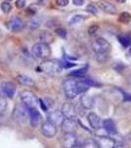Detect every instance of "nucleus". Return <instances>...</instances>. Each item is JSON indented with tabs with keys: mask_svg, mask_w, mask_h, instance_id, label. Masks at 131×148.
I'll use <instances>...</instances> for the list:
<instances>
[{
	"mask_svg": "<svg viewBox=\"0 0 131 148\" xmlns=\"http://www.w3.org/2000/svg\"><path fill=\"white\" fill-rule=\"evenodd\" d=\"M14 121H16L19 125H27L30 121V116H29V109L25 105H17L15 107L12 114Z\"/></svg>",
	"mask_w": 131,
	"mask_h": 148,
	"instance_id": "1",
	"label": "nucleus"
},
{
	"mask_svg": "<svg viewBox=\"0 0 131 148\" xmlns=\"http://www.w3.org/2000/svg\"><path fill=\"white\" fill-rule=\"evenodd\" d=\"M32 54L37 59H46L51 56V49L48 45L38 42L32 47Z\"/></svg>",
	"mask_w": 131,
	"mask_h": 148,
	"instance_id": "2",
	"label": "nucleus"
},
{
	"mask_svg": "<svg viewBox=\"0 0 131 148\" xmlns=\"http://www.w3.org/2000/svg\"><path fill=\"white\" fill-rule=\"evenodd\" d=\"M63 90L65 93V96L68 99H74L80 95L79 88H78L77 79H67L63 83Z\"/></svg>",
	"mask_w": 131,
	"mask_h": 148,
	"instance_id": "3",
	"label": "nucleus"
},
{
	"mask_svg": "<svg viewBox=\"0 0 131 148\" xmlns=\"http://www.w3.org/2000/svg\"><path fill=\"white\" fill-rule=\"evenodd\" d=\"M42 69L47 74H59L61 73L63 67L60 61L57 60H44L42 63Z\"/></svg>",
	"mask_w": 131,
	"mask_h": 148,
	"instance_id": "4",
	"label": "nucleus"
},
{
	"mask_svg": "<svg viewBox=\"0 0 131 148\" xmlns=\"http://www.w3.org/2000/svg\"><path fill=\"white\" fill-rule=\"evenodd\" d=\"M21 100L28 109L37 108L39 105V99L35 96L34 93L28 91V90H25L21 93Z\"/></svg>",
	"mask_w": 131,
	"mask_h": 148,
	"instance_id": "5",
	"label": "nucleus"
},
{
	"mask_svg": "<svg viewBox=\"0 0 131 148\" xmlns=\"http://www.w3.org/2000/svg\"><path fill=\"white\" fill-rule=\"evenodd\" d=\"M92 49L95 51V53H97V52H109V51L111 49V46L104 38H98L92 42Z\"/></svg>",
	"mask_w": 131,
	"mask_h": 148,
	"instance_id": "6",
	"label": "nucleus"
},
{
	"mask_svg": "<svg viewBox=\"0 0 131 148\" xmlns=\"http://www.w3.org/2000/svg\"><path fill=\"white\" fill-rule=\"evenodd\" d=\"M40 132H42V134L44 135V137L52 138L55 136L57 133V126L55 125H53L52 123H50V121H46L42 123Z\"/></svg>",
	"mask_w": 131,
	"mask_h": 148,
	"instance_id": "7",
	"label": "nucleus"
},
{
	"mask_svg": "<svg viewBox=\"0 0 131 148\" xmlns=\"http://www.w3.org/2000/svg\"><path fill=\"white\" fill-rule=\"evenodd\" d=\"M61 112L64 114L65 119L77 120V112H76V108L72 103H69V102L64 103L62 107H61Z\"/></svg>",
	"mask_w": 131,
	"mask_h": 148,
	"instance_id": "8",
	"label": "nucleus"
},
{
	"mask_svg": "<svg viewBox=\"0 0 131 148\" xmlns=\"http://www.w3.org/2000/svg\"><path fill=\"white\" fill-rule=\"evenodd\" d=\"M29 116H30V125L32 127H38L42 125V116H40L38 108L29 109Z\"/></svg>",
	"mask_w": 131,
	"mask_h": 148,
	"instance_id": "9",
	"label": "nucleus"
},
{
	"mask_svg": "<svg viewBox=\"0 0 131 148\" xmlns=\"http://www.w3.org/2000/svg\"><path fill=\"white\" fill-rule=\"evenodd\" d=\"M64 120H65V116H64V114H62V112L59 111V110L52 111L47 114V121H50V123L55 125L56 126H60L62 125Z\"/></svg>",
	"mask_w": 131,
	"mask_h": 148,
	"instance_id": "10",
	"label": "nucleus"
},
{
	"mask_svg": "<svg viewBox=\"0 0 131 148\" xmlns=\"http://www.w3.org/2000/svg\"><path fill=\"white\" fill-rule=\"evenodd\" d=\"M60 126L64 133H75L76 128H77V120L65 119Z\"/></svg>",
	"mask_w": 131,
	"mask_h": 148,
	"instance_id": "11",
	"label": "nucleus"
},
{
	"mask_svg": "<svg viewBox=\"0 0 131 148\" xmlns=\"http://www.w3.org/2000/svg\"><path fill=\"white\" fill-rule=\"evenodd\" d=\"M61 144L64 148H72L77 144V137L75 133H64L61 137Z\"/></svg>",
	"mask_w": 131,
	"mask_h": 148,
	"instance_id": "12",
	"label": "nucleus"
},
{
	"mask_svg": "<svg viewBox=\"0 0 131 148\" xmlns=\"http://www.w3.org/2000/svg\"><path fill=\"white\" fill-rule=\"evenodd\" d=\"M1 89L3 94L5 95L7 98L9 99H12L14 96H15L16 93V86L13 84L12 82H5L3 83L1 86Z\"/></svg>",
	"mask_w": 131,
	"mask_h": 148,
	"instance_id": "13",
	"label": "nucleus"
},
{
	"mask_svg": "<svg viewBox=\"0 0 131 148\" xmlns=\"http://www.w3.org/2000/svg\"><path fill=\"white\" fill-rule=\"evenodd\" d=\"M8 28L12 32H19L24 28L23 20L19 17H13L8 23Z\"/></svg>",
	"mask_w": 131,
	"mask_h": 148,
	"instance_id": "14",
	"label": "nucleus"
},
{
	"mask_svg": "<svg viewBox=\"0 0 131 148\" xmlns=\"http://www.w3.org/2000/svg\"><path fill=\"white\" fill-rule=\"evenodd\" d=\"M100 148H114L115 146V140L108 136H100L97 140Z\"/></svg>",
	"mask_w": 131,
	"mask_h": 148,
	"instance_id": "15",
	"label": "nucleus"
},
{
	"mask_svg": "<svg viewBox=\"0 0 131 148\" xmlns=\"http://www.w3.org/2000/svg\"><path fill=\"white\" fill-rule=\"evenodd\" d=\"M88 121H89V125L91 126V128L93 130H98L100 128V125H101V118L96 114L91 112L87 116Z\"/></svg>",
	"mask_w": 131,
	"mask_h": 148,
	"instance_id": "16",
	"label": "nucleus"
},
{
	"mask_svg": "<svg viewBox=\"0 0 131 148\" xmlns=\"http://www.w3.org/2000/svg\"><path fill=\"white\" fill-rule=\"evenodd\" d=\"M103 127L108 134L114 135L117 132V131H116L115 123H114V121L111 120V119H106V120H104L103 121Z\"/></svg>",
	"mask_w": 131,
	"mask_h": 148,
	"instance_id": "17",
	"label": "nucleus"
},
{
	"mask_svg": "<svg viewBox=\"0 0 131 148\" xmlns=\"http://www.w3.org/2000/svg\"><path fill=\"white\" fill-rule=\"evenodd\" d=\"M80 102L82 107L86 110H92L95 107V99L89 95H83L80 98Z\"/></svg>",
	"mask_w": 131,
	"mask_h": 148,
	"instance_id": "18",
	"label": "nucleus"
},
{
	"mask_svg": "<svg viewBox=\"0 0 131 148\" xmlns=\"http://www.w3.org/2000/svg\"><path fill=\"white\" fill-rule=\"evenodd\" d=\"M99 7L102 9L104 12L108 14H115L116 13V8L113 4L109 3L106 1H100L99 2Z\"/></svg>",
	"mask_w": 131,
	"mask_h": 148,
	"instance_id": "19",
	"label": "nucleus"
},
{
	"mask_svg": "<svg viewBox=\"0 0 131 148\" xmlns=\"http://www.w3.org/2000/svg\"><path fill=\"white\" fill-rule=\"evenodd\" d=\"M17 80L19 81L20 84H22L24 86H27V87H34L35 86L34 80L27 75H18Z\"/></svg>",
	"mask_w": 131,
	"mask_h": 148,
	"instance_id": "20",
	"label": "nucleus"
},
{
	"mask_svg": "<svg viewBox=\"0 0 131 148\" xmlns=\"http://www.w3.org/2000/svg\"><path fill=\"white\" fill-rule=\"evenodd\" d=\"M40 42H42V44L49 45V44H51V42H53L54 38H53V36H52L51 33L42 32L40 34Z\"/></svg>",
	"mask_w": 131,
	"mask_h": 148,
	"instance_id": "21",
	"label": "nucleus"
},
{
	"mask_svg": "<svg viewBox=\"0 0 131 148\" xmlns=\"http://www.w3.org/2000/svg\"><path fill=\"white\" fill-rule=\"evenodd\" d=\"M119 42L123 46V47H128L131 45V37L128 35H119L117 37Z\"/></svg>",
	"mask_w": 131,
	"mask_h": 148,
	"instance_id": "22",
	"label": "nucleus"
},
{
	"mask_svg": "<svg viewBox=\"0 0 131 148\" xmlns=\"http://www.w3.org/2000/svg\"><path fill=\"white\" fill-rule=\"evenodd\" d=\"M96 60L99 63H104L108 60L109 56H108V52H97L96 56H95Z\"/></svg>",
	"mask_w": 131,
	"mask_h": 148,
	"instance_id": "23",
	"label": "nucleus"
},
{
	"mask_svg": "<svg viewBox=\"0 0 131 148\" xmlns=\"http://www.w3.org/2000/svg\"><path fill=\"white\" fill-rule=\"evenodd\" d=\"M87 73V68H80V69H76L73 70L69 73L70 77H74V78H82L85 74Z\"/></svg>",
	"mask_w": 131,
	"mask_h": 148,
	"instance_id": "24",
	"label": "nucleus"
},
{
	"mask_svg": "<svg viewBox=\"0 0 131 148\" xmlns=\"http://www.w3.org/2000/svg\"><path fill=\"white\" fill-rule=\"evenodd\" d=\"M84 20H86V17L83 15H75L73 16L72 19L69 21V25L70 26H74V25H78V24H81Z\"/></svg>",
	"mask_w": 131,
	"mask_h": 148,
	"instance_id": "25",
	"label": "nucleus"
},
{
	"mask_svg": "<svg viewBox=\"0 0 131 148\" xmlns=\"http://www.w3.org/2000/svg\"><path fill=\"white\" fill-rule=\"evenodd\" d=\"M40 23H42L40 22V19L35 17L28 23V28H30L31 30H35V29H38L40 26Z\"/></svg>",
	"mask_w": 131,
	"mask_h": 148,
	"instance_id": "26",
	"label": "nucleus"
},
{
	"mask_svg": "<svg viewBox=\"0 0 131 148\" xmlns=\"http://www.w3.org/2000/svg\"><path fill=\"white\" fill-rule=\"evenodd\" d=\"M83 148H100L99 144H98L97 140L93 139V138H90V139H87L83 144Z\"/></svg>",
	"mask_w": 131,
	"mask_h": 148,
	"instance_id": "27",
	"label": "nucleus"
},
{
	"mask_svg": "<svg viewBox=\"0 0 131 148\" xmlns=\"http://www.w3.org/2000/svg\"><path fill=\"white\" fill-rule=\"evenodd\" d=\"M118 20L121 23H129L131 20V14H129L128 12H122V13H120Z\"/></svg>",
	"mask_w": 131,
	"mask_h": 148,
	"instance_id": "28",
	"label": "nucleus"
},
{
	"mask_svg": "<svg viewBox=\"0 0 131 148\" xmlns=\"http://www.w3.org/2000/svg\"><path fill=\"white\" fill-rule=\"evenodd\" d=\"M1 10L4 12L5 14H7V13H9L11 10H12V5L9 2H2L1 3Z\"/></svg>",
	"mask_w": 131,
	"mask_h": 148,
	"instance_id": "29",
	"label": "nucleus"
},
{
	"mask_svg": "<svg viewBox=\"0 0 131 148\" xmlns=\"http://www.w3.org/2000/svg\"><path fill=\"white\" fill-rule=\"evenodd\" d=\"M99 31H100L99 25L95 24V25H92L91 27L89 28V30H88V33H89L90 36H96L98 34V32H99Z\"/></svg>",
	"mask_w": 131,
	"mask_h": 148,
	"instance_id": "30",
	"label": "nucleus"
},
{
	"mask_svg": "<svg viewBox=\"0 0 131 148\" xmlns=\"http://www.w3.org/2000/svg\"><path fill=\"white\" fill-rule=\"evenodd\" d=\"M55 34L58 36V37L62 38V39H66V37H67V32H66V30L63 28L55 29Z\"/></svg>",
	"mask_w": 131,
	"mask_h": 148,
	"instance_id": "31",
	"label": "nucleus"
},
{
	"mask_svg": "<svg viewBox=\"0 0 131 148\" xmlns=\"http://www.w3.org/2000/svg\"><path fill=\"white\" fill-rule=\"evenodd\" d=\"M7 108V101L6 99L0 94V113L4 112Z\"/></svg>",
	"mask_w": 131,
	"mask_h": 148,
	"instance_id": "32",
	"label": "nucleus"
},
{
	"mask_svg": "<svg viewBox=\"0 0 131 148\" xmlns=\"http://www.w3.org/2000/svg\"><path fill=\"white\" fill-rule=\"evenodd\" d=\"M87 12L90 14H92V15H97L98 13V8L97 6L95 5V4H89V5L87 6Z\"/></svg>",
	"mask_w": 131,
	"mask_h": 148,
	"instance_id": "33",
	"label": "nucleus"
},
{
	"mask_svg": "<svg viewBox=\"0 0 131 148\" xmlns=\"http://www.w3.org/2000/svg\"><path fill=\"white\" fill-rule=\"evenodd\" d=\"M15 5L19 9L24 8V7H25V5H26V0H17V1H16Z\"/></svg>",
	"mask_w": 131,
	"mask_h": 148,
	"instance_id": "34",
	"label": "nucleus"
},
{
	"mask_svg": "<svg viewBox=\"0 0 131 148\" xmlns=\"http://www.w3.org/2000/svg\"><path fill=\"white\" fill-rule=\"evenodd\" d=\"M39 104L40 105V107H42V110L44 112H47V111H48V108H47L46 104L44 103V101L42 99H39Z\"/></svg>",
	"mask_w": 131,
	"mask_h": 148,
	"instance_id": "35",
	"label": "nucleus"
},
{
	"mask_svg": "<svg viewBox=\"0 0 131 148\" xmlns=\"http://www.w3.org/2000/svg\"><path fill=\"white\" fill-rule=\"evenodd\" d=\"M114 148H129V147H128V145L126 144L125 142L119 141V142L115 143V146H114Z\"/></svg>",
	"mask_w": 131,
	"mask_h": 148,
	"instance_id": "36",
	"label": "nucleus"
},
{
	"mask_svg": "<svg viewBox=\"0 0 131 148\" xmlns=\"http://www.w3.org/2000/svg\"><path fill=\"white\" fill-rule=\"evenodd\" d=\"M69 0H56V3L58 6H61V7H64L68 4Z\"/></svg>",
	"mask_w": 131,
	"mask_h": 148,
	"instance_id": "37",
	"label": "nucleus"
},
{
	"mask_svg": "<svg viewBox=\"0 0 131 148\" xmlns=\"http://www.w3.org/2000/svg\"><path fill=\"white\" fill-rule=\"evenodd\" d=\"M73 4L76 6H82L84 4V0H73Z\"/></svg>",
	"mask_w": 131,
	"mask_h": 148,
	"instance_id": "38",
	"label": "nucleus"
},
{
	"mask_svg": "<svg viewBox=\"0 0 131 148\" xmlns=\"http://www.w3.org/2000/svg\"><path fill=\"white\" fill-rule=\"evenodd\" d=\"M122 93H123V96L125 98V101H131V95L127 94V93H125V92H122Z\"/></svg>",
	"mask_w": 131,
	"mask_h": 148,
	"instance_id": "39",
	"label": "nucleus"
},
{
	"mask_svg": "<svg viewBox=\"0 0 131 148\" xmlns=\"http://www.w3.org/2000/svg\"><path fill=\"white\" fill-rule=\"evenodd\" d=\"M117 2H119V3H125L126 0H117Z\"/></svg>",
	"mask_w": 131,
	"mask_h": 148,
	"instance_id": "40",
	"label": "nucleus"
},
{
	"mask_svg": "<svg viewBox=\"0 0 131 148\" xmlns=\"http://www.w3.org/2000/svg\"><path fill=\"white\" fill-rule=\"evenodd\" d=\"M72 148H82L80 146V145H78V144H76V145H74V146H73Z\"/></svg>",
	"mask_w": 131,
	"mask_h": 148,
	"instance_id": "41",
	"label": "nucleus"
},
{
	"mask_svg": "<svg viewBox=\"0 0 131 148\" xmlns=\"http://www.w3.org/2000/svg\"><path fill=\"white\" fill-rule=\"evenodd\" d=\"M7 1H12V0H7Z\"/></svg>",
	"mask_w": 131,
	"mask_h": 148,
	"instance_id": "42",
	"label": "nucleus"
},
{
	"mask_svg": "<svg viewBox=\"0 0 131 148\" xmlns=\"http://www.w3.org/2000/svg\"><path fill=\"white\" fill-rule=\"evenodd\" d=\"M40 1H42V0H40Z\"/></svg>",
	"mask_w": 131,
	"mask_h": 148,
	"instance_id": "43",
	"label": "nucleus"
},
{
	"mask_svg": "<svg viewBox=\"0 0 131 148\" xmlns=\"http://www.w3.org/2000/svg\"><path fill=\"white\" fill-rule=\"evenodd\" d=\"M130 51H131V49H130Z\"/></svg>",
	"mask_w": 131,
	"mask_h": 148,
	"instance_id": "44",
	"label": "nucleus"
}]
</instances>
